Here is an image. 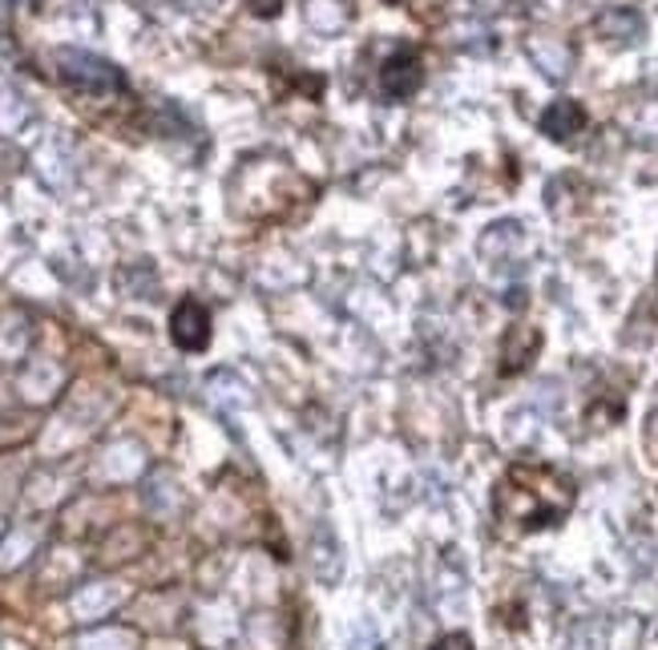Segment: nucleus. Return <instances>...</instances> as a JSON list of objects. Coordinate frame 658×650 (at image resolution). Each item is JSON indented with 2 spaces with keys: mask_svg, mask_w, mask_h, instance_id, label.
Segmentation results:
<instances>
[{
  "mask_svg": "<svg viewBox=\"0 0 658 650\" xmlns=\"http://www.w3.org/2000/svg\"><path fill=\"white\" fill-rule=\"evenodd\" d=\"M498 517L522 529L554 526L573 505V481L549 464H513L498 485Z\"/></svg>",
  "mask_w": 658,
  "mask_h": 650,
  "instance_id": "nucleus-1",
  "label": "nucleus"
},
{
  "mask_svg": "<svg viewBox=\"0 0 658 650\" xmlns=\"http://www.w3.org/2000/svg\"><path fill=\"white\" fill-rule=\"evenodd\" d=\"M53 61H57V77H62L69 89H77V93L110 98V93H122L125 89L122 69H118L113 61H105V57H98V53L65 45V49L53 53Z\"/></svg>",
  "mask_w": 658,
  "mask_h": 650,
  "instance_id": "nucleus-2",
  "label": "nucleus"
},
{
  "mask_svg": "<svg viewBox=\"0 0 658 650\" xmlns=\"http://www.w3.org/2000/svg\"><path fill=\"white\" fill-rule=\"evenodd\" d=\"M170 339L182 351H207V344H211V312L199 300H182L170 312Z\"/></svg>",
  "mask_w": 658,
  "mask_h": 650,
  "instance_id": "nucleus-3",
  "label": "nucleus"
},
{
  "mask_svg": "<svg viewBox=\"0 0 658 650\" xmlns=\"http://www.w3.org/2000/svg\"><path fill=\"white\" fill-rule=\"evenodd\" d=\"M424 81V69H421V57L409 49L392 53L384 65H380V93L388 101H409Z\"/></svg>",
  "mask_w": 658,
  "mask_h": 650,
  "instance_id": "nucleus-4",
  "label": "nucleus"
},
{
  "mask_svg": "<svg viewBox=\"0 0 658 650\" xmlns=\"http://www.w3.org/2000/svg\"><path fill=\"white\" fill-rule=\"evenodd\" d=\"M311 570H315V578H320L323 586H336L339 578H344V546L332 534V526H320L315 538H311Z\"/></svg>",
  "mask_w": 658,
  "mask_h": 650,
  "instance_id": "nucleus-5",
  "label": "nucleus"
},
{
  "mask_svg": "<svg viewBox=\"0 0 658 650\" xmlns=\"http://www.w3.org/2000/svg\"><path fill=\"white\" fill-rule=\"evenodd\" d=\"M585 125V113H582V105L578 101H554L546 113H542V134H549V138H558V142H566V138H573L578 130Z\"/></svg>",
  "mask_w": 658,
  "mask_h": 650,
  "instance_id": "nucleus-6",
  "label": "nucleus"
},
{
  "mask_svg": "<svg viewBox=\"0 0 658 650\" xmlns=\"http://www.w3.org/2000/svg\"><path fill=\"white\" fill-rule=\"evenodd\" d=\"M517 247H525V226L517 218H505V223H493L481 235V255L484 259H505Z\"/></svg>",
  "mask_w": 658,
  "mask_h": 650,
  "instance_id": "nucleus-7",
  "label": "nucleus"
},
{
  "mask_svg": "<svg viewBox=\"0 0 658 650\" xmlns=\"http://www.w3.org/2000/svg\"><path fill=\"white\" fill-rule=\"evenodd\" d=\"M529 61H534L537 69L549 77V81H561V77L570 74L573 57H570V49H566L561 41L537 37V41H529Z\"/></svg>",
  "mask_w": 658,
  "mask_h": 650,
  "instance_id": "nucleus-8",
  "label": "nucleus"
},
{
  "mask_svg": "<svg viewBox=\"0 0 658 650\" xmlns=\"http://www.w3.org/2000/svg\"><path fill=\"white\" fill-rule=\"evenodd\" d=\"M598 33L602 37H610V41H643V33H646V21L634 9H606V13L598 16Z\"/></svg>",
  "mask_w": 658,
  "mask_h": 650,
  "instance_id": "nucleus-9",
  "label": "nucleus"
},
{
  "mask_svg": "<svg viewBox=\"0 0 658 650\" xmlns=\"http://www.w3.org/2000/svg\"><path fill=\"white\" fill-rule=\"evenodd\" d=\"M308 25L323 37H336L348 25V9L339 0H308Z\"/></svg>",
  "mask_w": 658,
  "mask_h": 650,
  "instance_id": "nucleus-10",
  "label": "nucleus"
},
{
  "mask_svg": "<svg viewBox=\"0 0 658 650\" xmlns=\"http://www.w3.org/2000/svg\"><path fill=\"white\" fill-rule=\"evenodd\" d=\"M118 602V590H110V586H98V598L93 602H74V610L81 614V618H98L105 606H113Z\"/></svg>",
  "mask_w": 658,
  "mask_h": 650,
  "instance_id": "nucleus-11",
  "label": "nucleus"
},
{
  "mask_svg": "<svg viewBox=\"0 0 658 650\" xmlns=\"http://www.w3.org/2000/svg\"><path fill=\"white\" fill-rule=\"evenodd\" d=\"M247 13L259 16V21H271V16L283 13V0H247Z\"/></svg>",
  "mask_w": 658,
  "mask_h": 650,
  "instance_id": "nucleus-12",
  "label": "nucleus"
},
{
  "mask_svg": "<svg viewBox=\"0 0 658 650\" xmlns=\"http://www.w3.org/2000/svg\"><path fill=\"white\" fill-rule=\"evenodd\" d=\"M436 650H472V638L469 635H445L440 642H436Z\"/></svg>",
  "mask_w": 658,
  "mask_h": 650,
  "instance_id": "nucleus-13",
  "label": "nucleus"
},
{
  "mask_svg": "<svg viewBox=\"0 0 658 650\" xmlns=\"http://www.w3.org/2000/svg\"><path fill=\"white\" fill-rule=\"evenodd\" d=\"M655 81H658V69H655Z\"/></svg>",
  "mask_w": 658,
  "mask_h": 650,
  "instance_id": "nucleus-14",
  "label": "nucleus"
}]
</instances>
